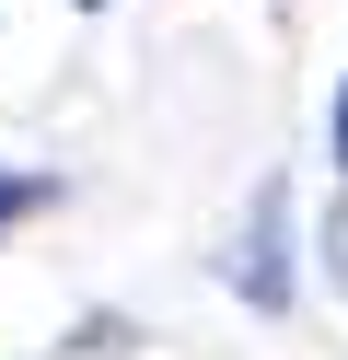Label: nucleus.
I'll return each instance as SVG.
<instances>
[{"label":"nucleus","mask_w":348,"mask_h":360,"mask_svg":"<svg viewBox=\"0 0 348 360\" xmlns=\"http://www.w3.org/2000/svg\"><path fill=\"white\" fill-rule=\"evenodd\" d=\"M325 140H337V163H348V82H337V105H325Z\"/></svg>","instance_id":"3"},{"label":"nucleus","mask_w":348,"mask_h":360,"mask_svg":"<svg viewBox=\"0 0 348 360\" xmlns=\"http://www.w3.org/2000/svg\"><path fill=\"white\" fill-rule=\"evenodd\" d=\"M325 267H337V290H348V198H337V221H325Z\"/></svg>","instance_id":"2"},{"label":"nucleus","mask_w":348,"mask_h":360,"mask_svg":"<svg viewBox=\"0 0 348 360\" xmlns=\"http://www.w3.org/2000/svg\"><path fill=\"white\" fill-rule=\"evenodd\" d=\"M278 221H290V210H278V186H267V198H255L244 256H232V279H244V302H255V314H278V302H290V244H278Z\"/></svg>","instance_id":"1"},{"label":"nucleus","mask_w":348,"mask_h":360,"mask_svg":"<svg viewBox=\"0 0 348 360\" xmlns=\"http://www.w3.org/2000/svg\"><path fill=\"white\" fill-rule=\"evenodd\" d=\"M82 12H105V0H82Z\"/></svg>","instance_id":"4"}]
</instances>
